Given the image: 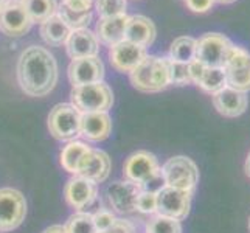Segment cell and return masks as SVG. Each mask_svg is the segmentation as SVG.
I'll use <instances>...</instances> for the list:
<instances>
[{
  "label": "cell",
  "instance_id": "f546056e",
  "mask_svg": "<svg viewBox=\"0 0 250 233\" xmlns=\"http://www.w3.org/2000/svg\"><path fill=\"white\" fill-rule=\"evenodd\" d=\"M168 70H169V84H174V85L193 84L188 64L171 61V59L168 58Z\"/></svg>",
  "mask_w": 250,
  "mask_h": 233
},
{
  "label": "cell",
  "instance_id": "8fae6325",
  "mask_svg": "<svg viewBox=\"0 0 250 233\" xmlns=\"http://www.w3.org/2000/svg\"><path fill=\"white\" fill-rule=\"evenodd\" d=\"M146 56H148V51L145 47L132 44L129 41L118 42L109 50V61L112 67L122 73H131Z\"/></svg>",
  "mask_w": 250,
  "mask_h": 233
},
{
  "label": "cell",
  "instance_id": "8d00e7d4",
  "mask_svg": "<svg viewBox=\"0 0 250 233\" xmlns=\"http://www.w3.org/2000/svg\"><path fill=\"white\" fill-rule=\"evenodd\" d=\"M188 65H189V75H191L193 84H197V81H199V78H201V75H202V72H204L205 65L201 64L199 61H197V59H194V61H193V63H189Z\"/></svg>",
  "mask_w": 250,
  "mask_h": 233
},
{
  "label": "cell",
  "instance_id": "277c9868",
  "mask_svg": "<svg viewBox=\"0 0 250 233\" xmlns=\"http://www.w3.org/2000/svg\"><path fill=\"white\" fill-rule=\"evenodd\" d=\"M160 174L163 184L167 187L185 190V191H194L199 182V169L197 165L185 155H176L171 157L165 165L160 168Z\"/></svg>",
  "mask_w": 250,
  "mask_h": 233
},
{
  "label": "cell",
  "instance_id": "603a6c76",
  "mask_svg": "<svg viewBox=\"0 0 250 233\" xmlns=\"http://www.w3.org/2000/svg\"><path fill=\"white\" fill-rule=\"evenodd\" d=\"M196 85L208 95H214L224 87H227V78L224 67H205Z\"/></svg>",
  "mask_w": 250,
  "mask_h": 233
},
{
  "label": "cell",
  "instance_id": "b9f144b4",
  "mask_svg": "<svg viewBox=\"0 0 250 233\" xmlns=\"http://www.w3.org/2000/svg\"><path fill=\"white\" fill-rule=\"evenodd\" d=\"M249 232H250V218H249Z\"/></svg>",
  "mask_w": 250,
  "mask_h": 233
},
{
  "label": "cell",
  "instance_id": "3957f363",
  "mask_svg": "<svg viewBox=\"0 0 250 233\" xmlns=\"http://www.w3.org/2000/svg\"><path fill=\"white\" fill-rule=\"evenodd\" d=\"M72 105L81 114L90 112H107L114 105V93L106 83H93L76 85L70 92Z\"/></svg>",
  "mask_w": 250,
  "mask_h": 233
},
{
  "label": "cell",
  "instance_id": "6da1fadb",
  "mask_svg": "<svg viewBox=\"0 0 250 233\" xmlns=\"http://www.w3.org/2000/svg\"><path fill=\"white\" fill-rule=\"evenodd\" d=\"M17 81L30 97H45L58 81V64L55 56L44 47L30 45L17 61Z\"/></svg>",
  "mask_w": 250,
  "mask_h": 233
},
{
  "label": "cell",
  "instance_id": "74e56055",
  "mask_svg": "<svg viewBox=\"0 0 250 233\" xmlns=\"http://www.w3.org/2000/svg\"><path fill=\"white\" fill-rule=\"evenodd\" d=\"M42 233H67L64 226H51L48 229H45Z\"/></svg>",
  "mask_w": 250,
  "mask_h": 233
},
{
  "label": "cell",
  "instance_id": "ffe728a7",
  "mask_svg": "<svg viewBox=\"0 0 250 233\" xmlns=\"http://www.w3.org/2000/svg\"><path fill=\"white\" fill-rule=\"evenodd\" d=\"M112 122L107 112H90L81 114L80 135L90 142H103L110 135Z\"/></svg>",
  "mask_w": 250,
  "mask_h": 233
},
{
  "label": "cell",
  "instance_id": "60d3db41",
  "mask_svg": "<svg viewBox=\"0 0 250 233\" xmlns=\"http://www.w3.org/2000/svg\"><path fill=\"white\" fill-rule=\"evenodd\" d=\"M8 2H10V0H0V10H3Z\"/></svg>",
  "mask_w": 250,
  "mask_h": 233
},
{
  "label": "cell",
  "instance_id": "cb8c5ba5",
  "mask_svg": "<svg viewBox=\"0 0 250 233\" xmlns=\"http://www.w3.org/2000/svg\"><path fill=\"white\" fill-rule=\"evenodd\" d=\"M197 39L191 36H180L172 41L169 48V59L176 63L189 64L196 59Z\"/></svg>",
  "mask_w": 250,
  "mask_h": 233
},
{
  "label": "cell",
  "instance_id": "e0dca14e",
  "mask_svg": "<svg viewBox=\"0 0 250 233\" xmlns=\"http://www.w3.org/2000/svg\"><path fill=\"white\" fill-rule=\"evenodd\" d=\"M213 106L222 117L227 118H236L243 115L249 106V97L247 93L238 92L231 87H224L218 93L211 95Z\"/></svg>",
  "mask_w": 250,
  "mask_h": 233
},
{
  "label": "cell",
  "instance_id": "ab89813d",
  "mask_svg": "<svg viewBox=\"0 0 250 233\" xmlns=\"http://www.w3.org/2000/svg\"><path fill=\"white\" fill-rule=\"evenodd\" d=\"M233 2H236V0H214V3H221V5H229Z\"/></svg>",
  "mask_w": 250,
  "mask_h": 233
},
{
  "label": "cell",
  "instance_id": "836d02e7",
  "mask_svg": "<svg viewBox=\"0 0 250 233\" xmlns=\"http://www.w3.org/2000/svg\"><path fill=\"white\" fill-rule=\"evenodd\" d=\"M184 2L189 11L197 14L208 13L214 5V0H184Z\"/></svg>",
  "mask_w": 250,
  "mask_h": 233
},
{
  "label": "cell",
  "instance_id": "7402d4cb",
  "mask_svg": "<svg viewBox=\"0 0 250 233\" xmlns=\"http://www.w3.org/2000/svg\"><path fill=\"white\" fill-rule=\"evenodd\" d=\"M70 33L72 30L58 14L51 16L44 23H41V36L51 47H61L65 44Z\"/></svg>",
  "mask_w": 250,
  "mask_h": 233
},
{
  "label": "cell",
  "instance_id": "9c48e42d",
  "mask_svg": "<svg viewBox=\"0 0 250 233\" xmlns=\"http://www.w3.org/2000/svg\"><path fill=\"white\" fill-rule=\"evenodd\" d=\"M27 202L14 188H0V232H11L23 222Z\"/></svg>",
  "mask_w": 250,
  "mask_h": 233
},
{
  "label": "cell",
  "instance_id": "f35d334b",
  "mask_svg": "<svg viewBox=\"0 0 250 233\" xmlns=\"http://www.w3.org/2000/svg\"><path fill=\"white\" fill-rule=\"evenodd\" d=\"M244 169H246V174L249 176L250 179V152L247 154V159H246V165H244Z\"/></svg>",
  "mask_w": 250,
  "mask_h": 233
},
{
  "label": "cell",
  "instance_id": "44dd1931",
  "mask_svg": "<svg viewBox=\"0 0 250 233\" xmlns=\"http://www.w3.org/2000/svg\"><path fill=\"white\" fill-rule=\"evenodd\" d=\"M129 17L126 14L104 17L97 25V38L104 45L112 47L118 42L125 41V28Z\"/></svg>",
  "mask_w": 250,
  "mask_h": 233
},
{
  "label": "cell",
  "instance_id": "7c38bea8",
  "mask_svg": "<svg viewBox=\"0 0 250 233\" xmlns=\"http://www.w3.org/2000/svg\"><path fill=\"white\" fill-rule=\"evenodd\" d=\"M68 81L73 87L93 83H101L104 78V65L98 56L73 59L68 65Z\"/></svg>",
  "mask_w": 250,
  "mask_h": 233
},
{
  "label": "cell",
  "instance_id": "4316f807",
  "mask_svg": "<svg viewBox=\"0 0 250 233\" xmlns=\"http://www.w3.org/2000/svg\"><path fill=\"white\" fill-rule=\"evenodd\" d=\"M56 14L68 25L70 30H80V28H87V25L92 21V10L89 11H73L65 5H59Z\"/></svg>",
  "mask_w": 250,
  "mask_h": 233
},
{
  "label": "cell",
  "instance_id": "4dcf8cb0",
  "mask_svg": "<svg viewBox=\"0 0 250 233\" xmlns=\"http://www.w3.org/2000/svg\"><path fill=\"white\" fill-rule=\"evenodd\" d=\"M126 0H97V11L101 19L126 14Z\"/></svg>",
  "mask_w": 250,
  "mask_h": 233
},
{
  "label": "cell",
  "instance_id": "52a82bcc",
  "mask_svg": "<svg viewBox=\"0 0 250 233\" xmlns=\"http://www.w3.org/2000/svg\"><path fill=\"white\" fill-rule=\"evenodd\" d=\"M125 176L142 188L162 177L159 160L148 151H137L125 162Z\"/></svg>",
  "mask_w": 250,
  "mask_h": 233
},
{
  "label": "cell",
  "instance_id": "1f68e13d",
  "mask_svg": "<svg viewBox=\"0 0 250 233\" xmlns=\"http://www.w3.org/2000/svg\"><path fill=\"white\" fill-rule=\"evenodd\" d=\"M135 210L142 213L151 214L157 212V191H148V190H142L139 197L135 202Z\"/></svg>",
  "mask_w": 250,
  "mask_h": 233
},
{
  "label": "cell",
  "instance_id": "30bf717a",
  "mask_svg": "<svg viewBox=\"0 0 250 233\" xmlns=\"http://www.w3.org/2000/svg\"><path fill=\"white\" fill-rule=\"evenodd\" d=\"M191 191L163 185L157 190V214L168 216L177 221H184L191 207Z\"/></svg>",
  "mask_w": 250,
  "mask_h": 233
},
{
  "label": "cell",
  "instance_id": "5bb4252c",
  "mask_svg": "<svg viewBox=\"0 0 250 233\" xmlns=\"http://www.w3.org/2000/svg\"><path fill=\"white\" fill-rule=\"evenodd\" d=\"M64 196L67 204L76 212H83L95 202L98 196V187L85 177H73L67 182L64 188Z\"/></svg>",
  "mask_w": 250,
  "mask_h": 233
},
{
  "label": "cell",
  "instance_id": "d4e9b609",
  "mask_svg": "<svg viewBox=\"0 0 250 233\" xmlns=\"http://www.w3.org/2000/svg\"><path fill=\"white\" fill-rule=\"evenodd\" d=\"M21 3L28 13L33 23H44L58 11L56 0H21Z\"/></svg>",
  "mask_w": 250,
  "mask_h": 233
},
{
  "label": "cell",
  "instance_id": "d6986e66",
  "mask_svg": "<svg viewBox=\"0 0 250 233\" xmlns=\"http://www.w3.org/2000/svg\"><path fill=\"white\" fill-rule=\"evenodd\" d=\"M156 25L149 19V17L137 14L131 16L127 19L126 28H125V41L132 42V44L142 45V47H149L152 42L156 41Z\"/></svg>",
  "mask_w": 250,
  "mask_h": 233
},
{
  "label": "cell",
  "instance_id": "5b68a950",
  "mask_svg": "<svg viewBox=\"0 0 250 233\" xmlns=\"http://www.w3.org/2000/svg\"><path fill=\"white\" fill-rule=\"evenodd\" d=\"M80 122L81 112L73 105H67V103L56 105L48 115L50 134L56 140L72 142L80 135Z\"/></svg>",
  "mask_w": 250,
  "mask_h": 233
},
{
  "label": "cell",
  "instance_id": "8992f818",
  "mask_svg": "<svg viewBox=\"0 0 250 233\" xmlns=\"http://www.w3.org/2000/svg\"><path fill=\"white\" fill-rule=\"evenodd\" d=\"M224 70L229 87L243 93L250 92V53L244 47L235 44L230 47Z\"/></svg>",
  "mask_w": 250,
  "mask_h": 233
},
{
  "label": "cell",
  "instance_id": "9a60e30c",
  "mask_svg": "<svg viewBox=\"0 0 250 233\" xmlns=\"http://www.w3.org/2000/svg\"><path fill=\"white\" fill-rule=\"evenodd\" d=\"M142 187L131 180L127 182H115L107 188V199L114 212L120 214H127L135 210V202L139 197Z\"/></svg>",
  "mask_w": 250,
  "mask_h": 233
},
{
  "label": "cell",
  "instance_id": "f1b7e54d",
  "mask_svg": "<svg viewBox=\"0 0 250 233\" xmlns=\"http://www.w3.org/2000/svg\"><path fill=\"white\" fill-rule=\"evenodd\" d=\"M146 233H182L180 221L156 214L146 224Z\"/></svg>",
  "mask_w": 250,
  "mask_h": 233
},
{
  "label": "cell",
  "instance_id": "ba28073f",
  "mask_svg": "<svg viewBox=\"0 0 250 233\" xmlns=\"http://www.w3.org/2000/svg\"><path fill=\"white\" fill-rule=\"evenodd\" d=\"M231 45L233 42L221 33H205L197 39L196 59L205 67H224Z\"/></svg>",
  "mask_w": 250,
  "mask_h": 233
},
{
  "label": "cell",
  "instance_id": "2e32d148",
  "mask_svg": "<svg viewBox=\"0 0 250 233\" xmlns=\"http://www.w3.org/2000/svg\"><path fill=\"white\" fill-rule=\"evenodd\" d=\"M110 172V159L104 151L100 149H89L85 155L81 159L76 174L92 180V182L98 184L106 180Z\"/></svg>",
  "mask_w": 250,
  "mask_h": 233
},
{
  "label": "cell",
  "instance_id": "4fadbf2b",
  "mask_svg": "<svg viewBox=\"0 0 250 233\" xmlns=\"http://www.w3.org/2000/svg\"><path fill=\"white\" fill-rule=\"evenodd\" d=\"M31 19L21 2H8L0 10V30L10 38H21L31 28Z\"/></svg>",
  "mask_w": 250,
  "mask_h": 233
},
{
  "label": "cell",
  "instance_id": "7a4b0ae2",
  "mask_svg": "<svg viewBox=\"0 0 250 233\" xmlns=\"http://www.w3.org/2000/svg\"><path fill=\"white\" fill-rule=\"evenodd\" d=\"M132 85L145 93L162 92L169 85L168 58L146 56L143 61L129 73Z\"/></svg>",
  "mask_w": 250,
  "mask_h": 233
},
{
  "label": "cell",
  "instance_id": "d590c367",
  "mask_svg": "<svg viewBox=\"0 0 250 233\" xmlns=\"http://www.w3.org/2000/svg\"><path fill=\"white\" fill-rule=\"evenodd\" d=\"M61 3L73 11H89L92 10L93 0H61Z\"/></svg>",
  "mask_w": 250,
  "mask_h": 233
},
{
  "label": "cell",
  "instance_id": "d6a6232c",
  "mask_svg": "<svg viewBox=\"0 0 250 233\" xmlns=\"http://www.w3.org/2000/svg\"><path fill=\"white\" fill-rule=\"evenodd\" d=\"M92 218H93L95 227H97V232H103V230L109 229L112 224L117 221L115 214L110 210H106V209H100L98 212H95L92 214Z\"/></svg>",
  "mask_w": 250,
  "mask_h": 233
},
{
  "label": "cell",
  "instance_id": "83f0119b",
  "mask_svg": "<svg viewBox=\"0 0 250 233\" xmlns=\"http://www.w3.org/2000/svg\"><path fill=\"white\" fill-rule=\"evenodd\" d=\"M67 233H97V227L93 224V218L90 213L78 212L72 214L65 222Z\"/></svg>",
  "mask_w": 250,
  "mask_h": 233
},
{
  "label": "cell",
  "instance_id": "e575fe53",
  "mask_svg": "<svg viewBox=\"0 0 250 233\" xmlns=\"http://www.w3.org/2000/svg\"><path fill=\"white\" fill-rule=\"evenodd\" d=\"M97 233H135V229L129 221L117 219L109 229L103 230V232H97Z\"/></svg>",
  "mask_w": 250,
  "mask_h": 233
},
{
  "label": "cell",
  "instance_id": "484cf974",
  "mask_svg": "<svg viewBox=\"0 0 250 233\" xmlns=\"http://www.w3.org/2000/svg\"><path fill=\"white\" fill-rule=\"evenodd\" d=\"M90 148L85 143L83 142H76V140H72L68 142L67 146H64L62 151H61V165L62 168L70 172V174H76V169H78V165L81 159L85 155Z\"/></svg>",
  "mask_w": 250,
  "mask_h": 233
},
{
  "label": "cell",
  "instance_id": "ac0fdd59",
  "mask_svg": "<svg viewBox=\"0 0 250 233\" xmlns=\"http://www.w3.org/2000/svg\"><path fill=\"white\" fill-rule=\"evenodd\" d=\"M98 38L93 31L89 28H80V30H72L68 34L65 48L67 53L72 59H80V58H90L98 55Z\"/></svg>",
  "mask_w": 250,
  "mask_h": 233
}]
</instances>
